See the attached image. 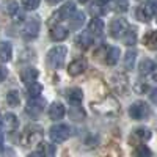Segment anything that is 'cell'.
I'll use <instances>...</instances> for the list:
<instances>
[{
	"instance_id": "6da1fadb",
	"label": "cell",
	"mask_w": 157,
	"mask_h": 157,
	"mask_svg": "<svg viewBox=\"0 0 157 157\" xmlns=\"http://www.w3.org/2000/svg\"><path fill=\"white\" fill-rule=\"evenodd\" d=\"M44 137V132H43V127L38 126V124H29L27 127L24 129V132L21 135V145L24 148H32V146H36L41 143Z\"/></svg>"
},
{
	"instance_id": "7a4b0ae2",
	"label": "cell",
	"mask_w": 157,
	"mask_h": 157,
	"mask_svg": "<svg viewBox=\"0 0 157 157\" xmlns=\"http://www.w3.org/2000/svg\"><path fill=\"white\" fill-rule=\"evenodd\" d=\"M68 49L64 46H55L54 49L49 50L47 54V63L52 69H60L64 63V58H66Z\"/></svg>"
},
{
	"instance_id": "3957f363",
	"label": "cell",
	"mask_w": 157,
	"mask_h": 157,
	"mask_svg": "<svg viewBox=\"0 0 157 157\" xmlns=\"http://www.w3.org/2000/svg\"><path fill=\"white\" fill-rule=\"evenodd\" d=\"M49 137H50L52 141H55V143H63V141H66L71 137V129L66 124H55V126L50 127Z\"/></svg>"
},
{
	"instance_id": "277c9868",
	"label": "cell",
	"mask_w": 157,
	"mask_h": 157,
	"mask_svg": "<svg viewBox=\"0 0 157 157\" xmlns=\"http://www.w3.org/2000/svg\"><path fill=\"white\" fill-rule=\"evenodd\" d=\"M75 13V3L74 2H66L63 6H60V10H57L50 17V24H55V22H61V21H66L69 17L74 16Z\"/></svg>"
},
{
	"instance_id": "5b68a950",
	"label": "cell",
	"mask_w": 157,
	"mask_h": 157,
	"mask_svg": "<svg viewBox=\"0 0 157 157\" xmlns=\"http://www.w3.org/2000/svg\"><path fill=\"white\" fill-rule=\"evenodd\" d=\"M149 113H151V110L148 107V104L143 102V101H137L129 107L130 118H132V120H137V121H141V120H145V118H148Z\"/></svg>"
},
{
	"instance_id": "8992f818",
	"label": "cell",
	"mask_w": 157,
	"mask_h": 157,
	"mask_svg": "<svg viewBox=\"0 0 157 157\" xmlns=\"http://www.w3.org/2000/svg\"><path fill=\"white\" fill-rule=\"evenodd\" d=\"M155 11H157V6L154 2H146L145 5H141L137 8L135 11V16L138 21L141 22H148L149 19H152V16L155 14Z\"/></svg>"
},
{
	"instance_id": "52a82bcc",
	"label": "cell",
	"mask_w": 157,
	"mask_h": 157,
	"mask_svg": "<svg viewBox=\"0 0 157 157\" xmlns=\"http://www.w3.org/2000/svg\"><path fill=\"white\" fill-rule=\"evenodd\" d=\"M38 33H39V21L36 17L29 19L22 29V38L27 39V41H32V39L38 36Z\"/></svg>"
},
{
	"instance_id": "ba28073f",
	"label": "cell",
	"mask_w": 157,
	"mask_h": 157,
	"mask_svg": "<svg viewBox=\"0 0 157 157\" xmlns=\"http://www.w3.org/2000/svg\"><path fill=\"white\" fill-rule=\"evenodd\" d=\"M129 30V24L126 19H115L110 24V36L112 38H123L126 32Z\"/></svg>"
},
{
	"instance_id": "9c48e42d",
	"label": "cell",
	"mask_w": 157,
	"mask_h": 157,
	"mask_svg": "<svg viewBox=\"0 0 157 157\" xmlns=\"http://www.w3.org/2000/svg\"><path fill=\"white\" fill-rule=\"evenodd\" d=\"M44 107H46V101L41 99V98H35V99H30L27 102V107H25V112H27L30 116H39L43 112H44Z\"/></svg>"
},
{
	"instance_id": "30bf717a",
	"label": "cell",
	"mask_w": 157,
	"mask_h": 157,
	"mask_svg": "<svg viewBox=\"0 0 157 157\" xmlns=\"http://www.w3.org/2000/svg\"><path fill=\"white\" fill-rule=\"evenodd\" d=\"M85 69H86V60L85 58H77L68 66V74L75 77V75H80L82 72H85Z\"/></svg>"
},
{
	"instance_id": "8fae6325",
	"label": "cell",
	"mask_w": 157,
	"mask_h": 157,
	"mask_svg": "<svg viewBox=\"0 0 157 157\" xmlns=\"http://www.w3.org/2000/svg\"><path fill=\"white\" fill-rule=\"evenodd\" d=\"M38 75H39V71H38L36 68H25V69L21 71V80H22L25 85L30 86L32 83L36 82Z\"/></svg>"
},
{
	"instance_id": "7c38bea8",
	"label": "cell",
	"mask_w": 157,
	"mask_h": 157,
	"mask_svg": "<svg viewBox=\"0 0 157 157\" xmlns=\"http://www.w3.org/2000/svg\"><path fill=\"white\" fill-rule=\"evenodd\" d=\"M64 115H66V109H64V105H63V104H60V102H54L49 107V116H50V120H54V121L61 120Z\"/></svg>"
},
{
	"instance_id": "4fadbf2b",
	"label": "cell",
	"mask_w": 157,
	"mask_h": 157,
	"mask_svg": "<svg viewBox=\"0 0 157 157\" xmlns=\"http://www.w3.org/2000/svg\"><path fill=\"white\" fill-rule=\"evenodd\" d=\"M66 99L72 105H78L83 99V91L80 88H68L66 90Z\"/></svg>"
},
{
	"instance_id": "5bb4252c",
	"label": "cell",
	"mask_w": 157,
	"mask_h": 157,
	"mask_svg": "<svg viewBox=\"0 0 157 157\" xmlns=\"http://www.w3.org/2000/svg\"><path fill=\"white\" fill-rule=\"evenodd\" d=\"M50 38L54 39V41L60 43V41H64V39L68 38V29L63 27V25H54L50 30Z\"/></svg>"
},
{
	"instance_id": "9a60e30c",
	"label": "cell",
	"mask_w": 157,
	"mask_h": 157,
	"mask_svg": "<svg viewBox=\"0 0 157 157\" xmlns=\"http://www.w3.org/2000/svg\"><path fill=\"white\" fill-rule=\"evenodd\" d=\"M102 32H104V22H102V19L93 17L90 21V24H88V33L99 36V35H102Z\"/></svg>"
},
{
	"instance_id": "2e32d148",
	"label": "cell",
	"mask_w": 157,
	"mask_h": 157,
	"mask_svg": "<svg viewBox=\"0 0 157 157\" xmlns=\"http://www.w3.org/2000/svg\"><path fill=\"white\" fill-rule=\"evenodd\" d=\"M120 55H121V52L118 47H109L105 50V63L109 66H113V64H116L118 60H120Z\"/></svg>"
},
{
	"instance_id": "e0dca14e",
	"label": "cell",
	"mask_w": 157,
	"mask_h": 157,
	"mask_svg": "<svg viewBox=\"0 0 157 157\" xmlns=\"http://www.w3.org/2000/svg\"><path fill=\"white\" fill-rule=\"evenodd\" d=\"M11 55H13L11 44L6 43V41H2V43H0V61H3V63L10 61L11 60Z\"/></svg>"
},
{
	"instance_id": "ac0fdd59",
	"label": "cell",
	"mask_w": 157,
	"mask_h": 157,
	"mask_svg": "<svg viewBox=\"0 0 157 157\" xmlns=\"http://www.w3.org/2000/svg\"><path fill=\"white\" fill-rule=\"evenodd\" d=\"M138 71H140V74H141V75L152 74V72L155 71V63H154L152 60H149V58L143 60V61L140 63V66H138Z\"/></svg>"
},
{
	"instance_id": "d6986e66",
	"label": "cell",
	"mask_w": 157,
	"mask_h": 157,
	"mask_svg": "<svg viewBox=\"0 0 157 157\" xmlns=\"http://www.w3.org/2000/svg\"><path fill=\"white\" fill-rule=\"evenodd\" d=\"M143 43L148 49H157V30H151L145 35L143 38Z\"/></svg>"
},
{
	"instance_id": "ffe728a7",
	"label": "cell",
	"mask_w": 157,
	"mask_h": 157,
	"mask_svg": "<svg viewBox=\"0 0 157 157\" xmlns=\"http://www.w3.org/2000/svg\"><path fill=\"white\" fill-rule=\"evenodd\" d=\"M77 44L80 49H88L91 44H93V35L88 33V32H83L80 36L77 38Z\"/></svg>"
},
{
	"instance_id": "44dd1931",
	"label": "cell",
	"mask_w": 157,
	"mask_h": 157,
	"mask_svg": "<svg viewBox=\"0 0 157 157\" xmlns=\"http://www.w3.org/2000/svg\"><path fill=\"white\" fill-rule=\"evenodd\" d=\"M69 116H71L72 121H83L85 116H86V113H85V110H83L80 105H74V107H71V110H69Z\"/></svg>"
},
{
	"instance_id": "7402d4cb",
	"label": "cell",
	"mask_w": 157,
	"mask_h": 157,
	"mask_svg": "<svg viewBox=\"0 0 157 157\" xmlns=\"http://www.w3.org/2000/svg\"><path fill=\"white\" fill-rule=\"evenodd\" d=\"M2 121H3V126H5L8 130H14V129L17 127V124H19L16 115H13V113H6V115L3 116Z\"/></svg>"
},
{
	"instance_id": "603a6c76",
	"label": "cell",
	"mask_w": 157,
	"mask_h": 157,
	"mask_svg": "<svg viewBox=\"0 0 157 157\" xmlns=\"http://www.w3.org/2000/svg\"><path fill=\"white\" fill-rule=\"evenodd\" d=\"M151 130L148 129V127H137L135 130H134V137H137L140 141H146V140H149L151 138Z\"/></svg>"
},
{
	"instance_id": "cb8c5ba5",
	"label": "cell",
	"mask_w": 157,
	"mask_h": 157,
	"mask_svg": "<svg viewBox=\"0 0 157 157\" xmlns=\"http://www.w3.org/2000/svg\"><path fill=\"white\" fill-rule=\"evenodd\" d=\"M83 22H85V14H83V13H74V16L71 19V29L72 30L80 29Z\"/></svg>"
},
{
	"instance_id": "d4e9b609",
	"label": "cell",
	"mask_w": 157,
	"mask_h": 157,
	"mask_svg": "<svg viewBox=\"0 0 157 157\" xmlns=\"http://www.w3.org/2000/svg\"><path fill=\"white\" fill-rule=\"evenodd\" d=\"M6 102L10 104V107H17L19 105V102H21V96L16 90H13V91H8V94H6Z\"/></svg>"
},
{
	"instance_id": "484cf974",
	"label": "cell",
	"mask_w": 157,
	"mask_h": 157,
	"mask_svg": "<svg viewBox=\"0 0 157 157\" xmlns=\"http://www.w3.org/2000/svg\"><path fill=\"white\" fill-rule=\"evenodd\" d=\"M135 57H137V54L134 50H129L127 54H126V57H124V66H126V69H134V66H135Z\"/></svg>"
},
{
	"instance_id": "4316f807",
	"label": "cell",
	"mask_w": 157,
	"mask_h": 157,
	"mask_svg": "<svg viewBox=\"0 0 157 157\" xmlns=\"http://www.w3.org/2000/svg\"><path fill=\"white\" fill-rule=\"evenodd\" d=\"M123 39H124V43H126L127 46H134L135 41H137V32H135L134 29L129 27V30L126 32V35L123 36Z\"/></svg>"
},
{
	"instance_id": "83f0119b",
	"label": "cell",
	"mask_w": 157,
	"mask_h": 157,
	"mask_svg": "<svg viewBox=\"0 0 157 157\" xmlns=\"http://www.w3.org/2000/svg\"><path fill=\"white\" fill-rule=\"evenodd\" d=\"M134 157H152V152H151V149H149L148 146L140 145V146L135 148V151H134Z\"/></svg>"
},
{
	"instance_id": "f1b7e54d",
	"label": "cell",
	"mask_w": 157,
	"mask_h": 157,
	"mask_svg": "<svg viewBox=\"0 0 157 157\" xmlns=\"http://www.w3.org/2000/svg\"><path fill=\"white\" fill-rule=\"evenodd\" d=\"M41 91H43V86L39 85V83H32L30 86H29V96L32 98V99H35V98H39V94H41Z\"/></svg>"
},
{
	"instance_id": "f546056e",
	"label": "cell",
	"mask_w": 157,
	"mask_h": 157,
	"mask_svg": "<svg viewBox=\"0 0 157 157\" xmlns=\"http://www.w3.org/2000/svg\"><path fill=\"white\" fill-rule=\"evenodd\" d=\"M39 3H41V0H22L21 5L24 10H27V11H32V10H36L39 6Z\"/></svg>"
},
{
	"instance_id": "4dcf8cb0",
	"label": "cell",
	"mask_w": 157,
	"mask_h": 157,
	"mask_svg": "<svg viewBox=\"0 0 157 157\" xmlns=\"http://www.w3.org/2000/svg\"><path fill=\"white\" fill-rule=\"evenodd\" d=\"M116 10L126 13L129 10V0H116Z\"/></svg>"
},
{
	"instance_id": "1f68e13d",
	"label": "cell",
	"mask_w": 157,
	"mask_h": 157,
	"mask_svg": "<svg viewBox=\"0 0 157 157\" xmlns=\"http://www.w3.org/2000/svg\"><path fill=\"white\" fill-rule=\"evenodd\" d=\"M17 11H19V6H17L16 2H11V3L8 5V14L16 16V14H17Z\"/></svg>"
},
{
	"instance_id": "d6a6232c",
	"label": "cell",
	"mask_w": 157,
	"mask_h": 157,
	"mask_svg": "<svg viewBox=\"0 0 157 157\" xmlns=\"http://www.w3.org/2000/svg\"><path fill=\"white\" fill-rule=\"evenodd\" d=\"M6 77H8V71H6V68L0 66V82H3Z\"/></svg>"
},
{
	"instance_id": "836d02e7",
	"label": "cell",
	"mask_w": 157,
	"mask_h": 157,
	"mask_svg": "<svg viewBox=\"0 0 157 157\" xmlns=\"http://www.w3.org/2000/svg\"><path fill=\"white\" fill-rule=\"evenodd\" d=\"M149 99H151L154 104H157V88H152V90H151V93H149Z\"/></svg>"
},
{
	"instance_id": "e575fe53",
	"label": "cell",
	"mask_w": 157,
	"mask_h": 157,
	"mask_svg": "<svg viewBox=\"0 0 157 157\" xmlns=\"http://www.w3.org/2000/svg\"><path fill=\"white\" fill-rule=\"evenodd\" d=\"M29 157H46V155H44V152H43V151H38V152H33V154H30Z\"/></svg>"
},
{
	"instance_id": "d590c367",
	"label": "cell",
	"mask_w": 157,
	"mask_h": 157,
	"mask_svg": "<svg viewBox=\"0 0 157 157\" xmlns=\"http://www.w3.org/2000/svg\"><path fill=\"white\" fill-rule=\"evenodd\" d=\"M2 148H3V135L0 132V151H2Z\"/></svg>"
},
{
	"instance_id": "8d00e7d4",
	"label": "cell",
	"mask_w": 157,
	"mask_h": 157,
	"mask_svg": "<svg viewBox=\"0 0 157 157\" xmlns=\"http://www.w3.org/2000/svg\"><path fill=\"white\" fill-rule=\"evenodd\" d=\"M47 2H49V3H52V5H55V3H60L61 0H47Z\"/></svg>"
},
{
	"instance_id": "74e56055",
	"label": "cell",
	"mask_w": 157,
	"mask_h": 157,
	"mask_svg": "<svg viewBox=\"0 0 157 157\" xmlns=\"http://www.w3.org/2000/svg\"><path fill=\"white\" fill-rule=\"evenodd\" d=\"M101 3H107V2H110V0H99Z\"/></svg>"
},
{
	"instance_id": "f35d334b",
	"label": "cell",
	"mask_w": 157,
	"mask_h": 157,
	"mask_svg": "<svg viewBox=\"0 0 157 157\" xmlns=\"http://www.w3.org/2000/svg\"><path fill=\"white\" fill-rule=\"evenodd\" d=\"M78 2H80V3H86V2H88V0H78Z\"/></svg>"
},
{
	"instance_id": "ab89813d",
	"label": "cell",
	"mask_w": 157,
	"mask_h": 157,
	"mask_svg": "<svg viewBox=\"0 0 157 157\" xmlns=\"http://www.w3.org/2000/svg\"><path fill=\"white\" fill-rule=\"evenodd\" d=\"M154 78H155V82H157V74H155V75H154Z\"/></svg>"
}]
</instances>
